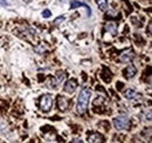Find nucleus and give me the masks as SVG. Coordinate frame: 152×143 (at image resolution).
<instances>
[{
	"mask_svg": "<svg viewBox=\"0 0 152 143\" xmlns=\"http://www.w3.org/2000/svg\"><path fill=\"white\" fill-rule=\"evenodd\" d=\"M143 120L144 121H148V122L151 121V110L150 109H148V111H144L143 113Z\"/></svg>",
	"mask_w": 152,
	"mask_h": 143,
	"instance_id": "15",
	"label": "nucleus"
},
{
	"mask_svg": "<svg viewBox=\"0 0 152 143\" xmlns=\"http://www.w3.org/2000/svg\"><path fill=\"white\" fill-rule=\"evenodd\" d=\"M96 1H97V5H98L101 11L105 12L108 10V1L107 0H96Z\"/></svg>",
	"mask_w": 152,
	"mask_h": 143,
	"instance_id": "12",
	"label": "nucleus"
},
{
	"mask_svg": "<svg viewBox=\"0 0 152 143\" xmlns=\"http://www.w3.org/2000/svg\"><path fill=\"white\" fill-rule=\"evenodd\" d=\"M56 80H57V82H58V85L61 86V85L64 82V80H66V73H64V72H57Z\"/></svg>",
	"mask_w": 152,
	"mask_h": 143,
	"instance_id": "13",
	"label": "nucleus"
},
{
	"mask_svg": "<svg viewBox=\"0 0 152 143\" xmlns=\"http://www.w3.org/2000/svg\"><path fill=\"white\" fill-rule=\"evenodd\" d=\"M124 95H125V97L126 99H129V100H133V99H137V93L134 91L133 89H126L125 90V93H124Z\"/></svg>",
	"mask_w": 152,
	"mask_h": 143,
	"instance_id": "11",
	"label": "nucleus"
},
{
	"mask_svg": "<svg viewBox=\"0 0 152 143\" xmlns=\"http://www.w3.org/2000/svg\"><path fill=\"white\" fill-rule=\"evenodd\" d=\"M76 88H77V82L75 80H69L64 86V91L68 94H73L76 90Z\"/></svg>",
	"mask_w": 152,
	"mask_h": 143,
	"instance_id": "4",
	"label": "nucleus"
},
{
	"mask_svg": "<svg viewBox=\"0 0 152 143\" xmlns=\"http://www.w3.org/2000/svg\"><path fill=\"white\" fill-rule=\"evenodd\" d=\"M70 7L72 8H76V7H84L86 10H87V14L90 17V14H91V10H90V7L88 6V5H86V4H83V2H80V1H77V0H73L72 2H70Z\"/></svg>",
	"mask_w": 152,
	"mask_h": 143,
	"instance_id": "5",
	"label": "nucleus"
},
{
	"mask_svg": "<svg viewBox=\"0 0 152 143\" xmlns=\"http://www.w3.org/2000/svg\"><path fill=\"white\" fill-rule=\"evenodd\" d=\"M114 125L117 130L129 129V127H130V120H129V117L123 116V115L117 116V117H115L114 120Z\"/></svg>",
	"mask_w": 152,
	"mask_h": 143,
	"instance_id": "2",
	"label": "nucleus"
},
{
	"mask_svg": "<svg viewBox=\"0 0 152 143\" xmlns=\"http://www.w3.org/2000/svg\"><path fill=\"white\" fill-rule=\"evenodd\" d=\"M42 15H43L45 18H49V17H52V13H50L49 10H45V11L42 12Z\"/></svg>",
	"mask_w": 152,
	"mask_h": 143,
	"instance_id": "16",
	"label": "nucleus"
},
{
	"mask_svg": "<svg viewBox=\"0 0 152 143\" xmlns=\"http://www.w3.org/2000/svg\"><path fill=\"white\" fill-rule=\"evenodd\" d=\"M58 86H60V85H58V82H57L56 77H53V79L49 80V83H48V87H49V88H52V89H56Z\"/></svg>",
	"mask_w": 152,
	"mask_h": 143,
	"instance_id": "14",
	"label": "nucleus"
},
{
	"mask_svg": "<svg viewBox=\"0 0 152 143\" xmlns=\"http://www.w3.org/2000/svg\"><path fill=\"white\" fill-rule=\"evenodd\" d=\"M69 106V103H68V101H67V99L66 97H62V96H60L58 99H57V107L60 110H66L67 108Z\"/></svg>",
	"mask_w": 152,
	"mask_h": 143,
	"instance_id": "7",
	"label": "nucleus"
},
{
	"mask_svg": "<svg viewBox=\"0 0 152 143\" xmlns=\"http://www.w3.org/2000/svg\"><path fill=\"white\" fill-rule=\"evenodd\" d=\"M88 141H89V142H94V143L103 142V137H102V135L95 133V134H90V135H89Z\"/></svg>",
	"mask_w": 152,
	"mask_h": 143,
	"instance_id": "10",
	"label": "nucleus"
},
{
	"mask_svg": "<svg viewBox=\"0 0 152 143\" xmlns=\"http://www.w3.org/2000/svg\"><path fill=\"white\" fill-rule=\"evenodd\" d=\"M105 29L109 33H111L113 35H117V25L115 22H108L105 25Z\"/></svg>",
	"mask_w": 152,
	"mask_h": 143,
	"instance_id": "9",
	"label": "nucleus"
},
{
	"mask_svg": "<svg viewBox=\"0 0 152 143\" xmlns=\"http://www.w3.org/2000/svg\"><path fill=\"white\" fill-rule=\"evenodd\" d=\"M0 5H2V6L7 5V0H0Z\"/></svg>",
	"mask_w": 152,
	"mask_h": 143,
	"instance_id": "18",
	"label": "nucleus"
},
{
	"mask_svg": "<svg viewBox=\"0 0 152 143\" xmlns=\"http://www.w3.org/2000/svg\"><path fill=\"white\" fill-rule=\"evenodd\" d=\"M132 59H133V52L132 51L124 52L123 54H121V56H119V60H121V62H123V63H129Z\"/></svg>",
	"mask_w": 152,
	"mask_h": 143,
	"instance_id": "6",
	"label": "nucleus"
},
{
	"mask_svg": "<svg viewBox=\"0 0 152 143\" xmlns=\"http://www.w3.org/2000/svg\"><path fill=\"white\" fill-rule=\"evenodd\" d=\"M40 107L43 111H49L53 107V96L49 94H46L40 100Z\"/></svg>",
	"mask_w": 152,
	"mask_h": 143,
	"instance_id": "3",
	"label": "nucleus"
},
{
	"mask_svg": "<svg viewBox=\"0 0 152 143\" xmlns=\"http://www.w3.org/2000/svg\"><path fill=\"white\" fill-rule=\"evenodd\" d=\"M90 97H91V89L89 87H86L81 90V93L78 94V97H77V103H76V110L78 114L86 113Z\"/></svg>",
	"mask_w": 152,
	"mask_h": 143,
	"instance_id": "1",
	"label": "nucleus"
},
{
	"mask_svg": "<svg viewBox=\"0 0 152 143\" xmlns=\"http://www.w3.org/2000/svg\"><path fill=\"white\" fill-rule=\"evenodd\" d=\"M136 73H137L136 67H133V66H128V68H125V71H124V76H125L126 79H131V77H133V76L136 75Z\"/></svg>",
	"mask_w": 152,
	"mask_h": 143,
	"instance_id": "8",
	"label": "nucleus"
},
{
	"mask_svg": "<svg viewBox=\"0 0 152 143\" xmlns=\"http://www.w3.org/2000/svg\"><path fill=\"white\" fill-rule=\"evenodd\" d=\"M62 21H64V17H63V15H62V17H60V18L55 19L54 24H55V25H58V24H60V22H62Z\"/></svg>",
	"mask_w": 152,
	"mask_h": 143,
	"instance_id": "17",
	"label": "nucleus"
},
{
	"mask_svg": "<svg viewBox=\"0 0 152 143\" xmlns=\"http://www.w3.org/2000/svg\"><path fill=\"white\" fill-rule=\"evenodd\" d=\"M149 34H151V22L149 24Z\"/></svg>",
	"mask_w": 152,
	"mask_h": 143,
	"instance_id": "19",
	"label": "nucleus"
}]
</instances>
